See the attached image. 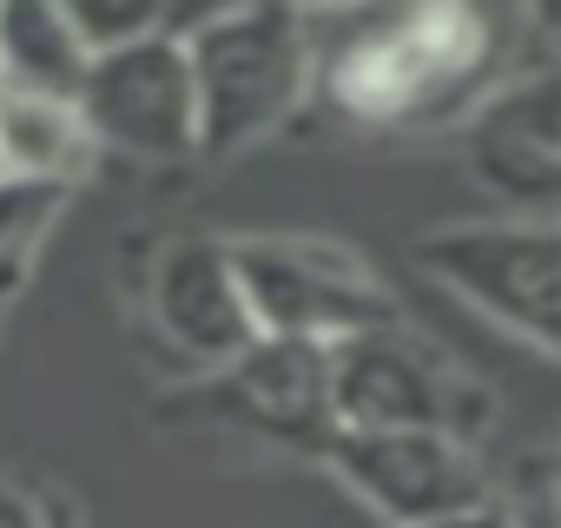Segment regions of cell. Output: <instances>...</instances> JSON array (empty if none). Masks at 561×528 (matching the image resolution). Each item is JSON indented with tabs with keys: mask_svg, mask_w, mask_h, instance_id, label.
I'll list each match as a JSON object with an SVG mask.
<instances>
[{
	"mask_svg": "<svg viewBox=\"0 0 561 528\" xmlns=\"http://www.w3.org/2000/svg\"><path fill=\"white\" fill-rule=\"evenodd\" d=\"M495 54V27L476 8L436 0L410 14H364L344 41H318V87L337 113L370 126L430 119L436 106L462 100Z\"/></svg>",
	"mask_w": 561,
	"mask_h": 528,
	"instance_id": "1",
	"label": "cell"
},
{
	"mask_svg": "<svg viewBox=\"0 0 561 528\" xmlns=\"http://www.w3.org/2000/svg\"><path fill=\"white\" fill-rule=\"evenodd\" d=\"M198 87V159H231L285 126L318 87V27L291 8H205L172 14Z\"/></svg>",
	"mask_w": 561,
	"mask_h": 528,
	"instance_id": "2",
	"label": "cell"
},
{
	"mask_svg": "<svg viewBox=\"0 0 561 528\" xmlns=\"http://www.w3.org/2000/svg\"><path fill=\"white\" fill-rule=\"evenodd\" d=\"M331 364V416L337 436H370V429H443L476 443L489 423V390L430 337H416L403 318L357 331L324 351Z\"/></svg>",
	"mask_w": 561,
	"mask_h": 528,
	"instance_id": "3",
	"label": "cell"
},
{
	"mask_svg": "<svg viewBox=\"0 0 561 528\" xmlns=\"http://www.w3.org/2000/svg\"><path fill=\"white\" fill-rule=\"evenodd\" d=\"M231 257H238L257 331L277 344L331 351L357 331L403 318L397 298L370 278V264L324 238H231Z\"/></svg>",
	"mask_w": 561,
	"mask_h": 528,
	"instance_id": "4",
	"label": "cell"
},
{
	"mask_svg": "<svg viewBox=\"0 0 561 528\" xmlns=\"http://www.w3.org/2000/svg\"><path fill=\"white\" fill-rule=\"evenodd\" d=\"M430 278L449 285L462 305H476L489 324L535 351H561V251H554V218H476L430 231L416 244Z\"/></svg>",
	"mask_w": 561,
	"mask_h": 528,
	"instance_id": "5",
	"label": "cell"
},
{
	"mask_svg": "<svg viewBox=\"0 0 561 528\" xmlns=\"http://www.w3.org/2000/svg\"><path fill=\"white\" fill-rule=\"evenodd\" d=\"M80 119L93 146L139 159V165H185L198 159V87L185 41L165 27L139 47L100 54L80 87Z\"/></svg>",
	"mask_w": 561,
	"mask_h": 528,
	"instance_id": "6",
	"label": "cell"
},
{
	"mask_svg": "<svg viewBox=\"0 0 561 528\" xmlns=\"http://www.w3.org/2000/svg\"><path fill=\"white\" fill-rule=\"evenodd\" d=\"M331 469L383 528H436V521L495 508V489L476 462V443L443 436V429L337 436Z\"/></svg>",
	"mask_w": 561,
	"mask_h": 528,
	"instance_id": "7",
	"label": "cell"
},
{
	"mask_svg": "<svg viewBox=\"0 0 561 528\" xmlns=\"http://www.w3.org/2000/svg\"><path fill=\"white\" fill-rule=\"evenodd\" d=\"M146 311L159 324V337L192 364V370H231L244 351L264 344L244 278H238V257L225 238H172L152 257V278H146Z\"/></svg>",
	"mask_w": 561,
	"mask_h": 528,
	"instance_id": "8",
	"label": "cell"
},
{
	"mask_svg": "<svg viewBox=\"0 0 561 528\" xmlns=\"http://www.w3.org/2000/svg\"><path fill=\"white\" fill-rule=\"evenodd\" d=\"M198 403L264 443L285 449H318L331 456L337 443V416H331V364L318 344H277L264 337L257 351H244L231 370H211Z\"/></svg>",
	"mask_w": 561,
	"mask_h": 528,
	"instance_id": "9",
	"label": "cell"
},
{
	"mask_svg": "<svg viewBox=\"0 0 561 528\" xmlns=\"http://www.w3.org/2000/svg\"><path fill=\"white\" fill-rule=\"evenodd\" d=\"M469 165L522 218H561V73L495 93L469 119Z\"/></svg>",
	"mask_w": 561,
	"mask_h": 528,
	"instance_id": "10",
	"label": "cell"
},
{
	"mask_svg": "<svg viewBox=\"0 0 561 528\" xmlns=\"http://www.w3.org/2000/svg\"><path fill=\"white\" fill-rule=\"evenodd\" d=\"M93 133L80 119V100L47 93H0V172L21 185H73L93 159Z\"/></svg>",
	"mask_w": 561,
	"mask_h": 528,
	"instance_id": "11",
	"label": "cell"
},
{
	"mask_svg": "<svg viewBox=\"0 0 561 528\" xmlns=\"http://www.w3.org/2000/svg\"><path fill=\"white\" fill-rule=\"evenodd\" d=\"M87 73H93V54L73 34L67 8H41V0H8L0 8V87L8 93L80 100Z\"/></svg>",
	"mask_w": 561,
	"mask_h": 528,
	"instance_id": "12",
	"label": "cell"
},
{
	"mask_svg": "<svg viewBox=\"0 0 561 528\" xmlns=\"http://www.w3.org/2000/svg\"><path fill=\"white\" fill-rule=\"evenodd\" d=\"M60 205H67L60 185L0 179V305H8V298L27 285L34 257H41V244H47V231L60 225Z\"/></svg>",
	"mask_w": 561,
	"mask_h": 528,
	"instance_id": "13",
	"label": "cell"
},
{
	"mask_svg": "<svg viewBox=\"0 0 561 528\" xmlns=\"http://www.w3.org/2000/svg\"><path fill=\"white\" fill-rule=\"evenodd\" d=\"M67 21L87 41L93 60L100 54H119V47H139V41H152V34L172 27V14L159 8V0H73Z\"/></svg>",
	"mask_w": 561,
	"mask_h": 528,
	"instance_id": "14",
	"label": "cell"
},
{
	"mask_svg": "<svg viewBox=\"0 0 561 528\" xmlns=\"http://www.w3.org/2000/svg\"><path fill=\"white\" fill-rule=\"evenodd\" d=\"M0 528H54V508L34 489H21V482L0 475Z\"/></svg>",
	"mask_w": 561,
	"mask_h": 528,
	"instance_id": "15",
	"label": "cell"
},
{
	"mask_svg": "<svg viewBox=\"0 0 561 528\" xmlns=\"http://www.w3.org/2000/svg\"><path fill=\"white\" fill-rule=\"evenodd\" d=\"M554 251H561V218H554Z\"/></svg>",
	"mask_w": 561,
	"mask_h": 528,
	"instance_id": "16",
	"label": "cell"
},
{
	"mask_svg": "<svg viewBox=\"0 0 561 528\" xmlns=\"http://www.w3.org/2000/svg\"><path fill=\"white\" fill-rule=\"evenodd\" d=\"M0 93H8V87H0Z\"/></svg>",
	"mask_w": 561,
	"mask_h": 528,
	"instance_id": "17",
	"label": "cell"
},
{
	"mask_svg": "<svg viewBox=\"0 0 561 528\" xmlns=\"http://www.w3.org/2000/svg\"><path fill=\"white\" fill-rule=\"evenodd\" d=\"M0 179H8V172H0Z\"/></svg>",
	"mask_w": 561,
	"mask_h": 528,
	"instance_id": "18",
	"label": "cell"
}]
</instances>
